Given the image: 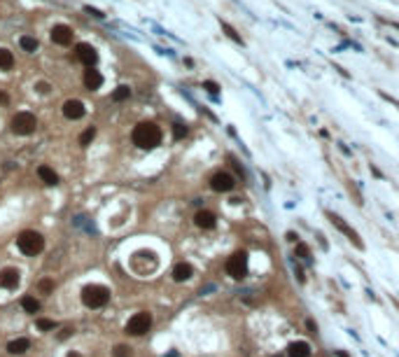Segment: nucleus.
I'll return each instance as SVG.
<instances>
[{
    "instance_id": "nucleus-34",
    "label": "nucleus",
    "mask_w": 399,
    "mask_h": 357,
    "mask_svg": "<svg viewBox=\"0 0 399 357\" xmlns=\"http://www.w3.org/2000/svg\"><path fill=\"white\" fill-rule=\"evenodd\" d=\"M65 357H82V355H80V353H68Z\"/></svg>"
},
{
    "instance_id": "nucleus-25",
    "label": "nucleus",
    "mask_w": 399,
    "mask_h": 357,
    "mask_svg": "<svg viewBox=\"0 0 399 357\" xmlns=\"http://www.w3.org/2000/svg\"><path fill=\"white\" fill-rule=\"evenodd\" d=\"M38 327H40L42 332H49V329H54V320H47V317H40V320H38Z\"/></svg>"
},
{
    "instance_id": "nucleus-17",
    "label": "nucleus",
    "mask_w": 399,
    "mask_h": 357,
    "mask_svg": "<svg viewBox=\"0 0 399 357\" xmlns=\"http://www.w3.org/2000/svg\"><path fill=\"white\" fill-rule=\"evenodd\" d=\"M38 175H40V180L44 182V185H49V187L59 185V175H56L54 168H49V166H40L38 168Z\"/></svg>"
},
{
    "instance_id": "nucleus-26",
    "label": "nucleus",
    "mask_w": 399,
    "mask_h": 357,
    "mask_svg": "<svg viewBox=\"0 0 399 357\" xmlns=\"http://www.w3.org/2000/svg\"><path fill=\"white\" fill-rule=\"evenodd\" d=\"M112 355H115V357H131V348H126V346H117Z\"/></svg>"
},
{
    "instance_id": "nucleus-3",
    "label": "nucleus",
    "mask_w": 399,
    "mask_h": 357,
    "mask_svg": "<svg viewBox=\"0 0 399 357\" xmlns=\"http://www.w3.org/2000/svg\"><path fill=\"white\" fill-rule=\"evenodd\" d=\"M17 245H19V250L23 252V254L33 257V254H40L42 252V248H44V238H42L38 231H21L19 238H17Z\"/></svg>"
},
{
    "instance_id": "nucleus-8",
    "label": "nucleus",
    "mask_w": 399,
    "mask_h": 357,
    "mask_svg": "<svg viewBox=\"0 0 399 357\" xmlns=\"http://www.w3.org/2000/svg\"><path fill=\"white\" fill-rule=\"evenodd\" d=\"M75 54H77V59H80L84 65H89V68H94L96 61H98V52H96V47L86 44V42H80V44L75 47Z\"/></svg>"
},
{
    "instance_id": "nucleus-15",
    "label": "nucleus",
    "mask_w": 399,
    "mask_h": 357,
    "mask_svg": "<svg viewBox=\"0 0 399 357\" xmlns=\"http://www.w3.org/2000/svg\"><path fill=\"white\" fill-rule=\"evenodd\" d=\"M327 215H329V220L334 222V227H336V229L346 231L348 236H350V241L355 243L357 248H362V241H359V238H357V233H355V231H353V229H350V227H348L346 222H341V220H338V217H336V215H334V212H327Z\"/></svg>"
},
{
    "instance_id": "nucleus-33",
    "label": "nucleus",
    "mask_w": 399,
    "mask_h": 357,
    "mask_svg": "<svg viewBox=\"0 0 399 357\" xmlns=\"http://www.w3.org/2000/svg\"><path fill=\"white\" fill-rule=\"evenodd\" d=\"M206 89H208V91H217V84H212V82H206Z\"/></svg>"
},
{
    "instance_id": "nucleus-16",
    "label": "nucleus",
    "mask_w": 399,
    "mask_h": 357,
    "mask_svg": "<svg viewBox=\"0 0 399 357\" xmlns=\"http://www.w3.org/2000/svg\"><path fill=\"white\" fill-rule=\"evenodd\" d=\"M84 84L89 86V89H101V84H103V75L94 70V68H89L86 73H84Z\"/></svg>"
},
{
    "instance_id": "nucleus-4",
    "label": "nucleus",
    "mask_w": 399,
    "mask_h": 357,
    "mask_svg": "<svg viewBox=\"0 0 399 357\" xmlns=\"http://www.w3.org/2000/svg\"><path fill=\"white\" fill-rule=\"evenodd\" d=\"M35 128H38V122H35V115H31V112H17L12 117V131L17 136H31V133H35Z\"/></svg>"
},
{
    "instance_id": "nucleus-19",
    "label": "nucleus",
    "mask_w": 399,
    "mask_h": 357,
    "mask_svg": "<svg viewBox=\"0 0 399 357\" xmlns=\"http://www.w3.org/2000/svg\"><path fill=\"white\" fill-rule=\"evenodd\" d=\"M12 68H14V54L0 47V70H12Z\"/></svg>"
},
{
    "instance_id": "nucleus-5",
    "label": "nucleus",
    "mask_w": 399,
    "mask_h": 357,
    "mask_svg": "<svg viewBox=\"0 0 399 357\" xmlns=\"http://www.w3.org/2000/svg\"><path fill=\"white\" fill-rule=\"evenodd\" d=\"M227 273L233 280H243L248 275V257H245V252H236V254H231L227 259Z\"/></svg>"
},
{
    "instance_id": "nucleus-13",
    "label": "nucleus",
    "mask_w": 399,
    "mask_h": 357,
    "mask_svg": "<svg viewBox=\"0 0 399 357\" xmlns=\"http://www.w3.org/2000/svg\"><path fill=\"white\" fill-rule=\"evenodd\" d=\"M287 357H311V346L306 341H294L287 346Z\"/></svg>"
},
{
    "instance_id": "nucleus-30",
    "label": "nucleus",
    "mask_w": 399,
    "mask_h": 357,
    "mask_svg": "<svg viewBox=\"0 0 399 357\" xmlns=\"http://www.w3.org/2000/svg\"><path fill=\"white\" fill-rule=\"evenodd\" d=\"M35 89H38L40 94H47V91H49V84H47V82H38V84H35Z\"/></svg>"
},
{
    "instance_id": "nucleus-32",
    "label": "nucleus",
    "mask_w": 399,
    "mask_h": 357,
    "mask_svg": "<svg viewBox=\"0 0 399 357\" xmlns=\"http://www.w3.org/2000/svg\"><path fill=\"white\" fill-rule=\"evenodd\" d=\"M0 103H2V105L10 103V98H7V94H5V91H0Z\"/></svg>"
},
{
    "instance_id": "nucleus-22",
    "label": "nucleus",
    "mask_w": 399,
    "mask_h": 357,
    "mask_svg": "<svg viewBox=\"0 0 399 357\" xmlns=\"http://www.w3.org/2000/svg\"><path fill=\"white\" fill-rule=\"evenodd\" d=\"M128 96H131V89H128V86H117L115 91H112V101L122 103V101H126Z\"/></svg>"
},
{
    "instance_id": "nucleus-21",
    "label": "nucleus",
    "mask_w": 399,
    "mask_h": 357,
    "mask_svg": "<svg viewBox=\"0 0 399 357\" xmlns=\"http://www.w3.org/2000/svg\"><path fill=\"white\" fill-rule=\"evenodd\" d=\"M21 306H23L26 313H38V311H40V301H38L35 296H23V299H21Z\"/></svg>"
},
{
    "instance_id": "nucleus-28",
    "label": "nucleus",
    "mask_w": 399,
    "mask_h": 357,
    "mask_svg": "<svg viewBox=\"0 0 399 357\" xmlns=\"http://www.w3.org/2000/svg\"><path fill=\"white\" fill-rule=\"evenodd\" d=\"M173 133H175V138H185L187 136V128H185L182 124H175L173 126Z\"/></svg>"
},
{
    "instance_id": "nucleus-20",
    "label": "nucleus",
    "mask_w": 399,
    "mask_h": 357,
    "mask_svg": "<svg viewBox=\"0 0 399 357\" xmlns=\"http://www.w3.org/2000/svg\"><path fill=\"white\" fill-rule=\"evenodd\" d=\"M19 44H21V49L23 52H28L33 54L38 47H40V42H38V38H33V35H21L19 38Z\"/></svg>"
},
{
    "instance_id": "nucleus-9",
    "label": "nucleus",
    "mask_w": 399,
    "mask_h": 357,
    "mask_svg": "<svg viewBox=\"0 0 399 357\" xmlns=\"http://www.w3.org/2000/svg\"><path fill=\"white\" fill-rule=\"evenodd\" d=\"M49 35H52L54 44H61V47H68V44L73 42V28H70V26H65V23H56Z\"/></svg>"
},
{
    "instance_id": "nucleus-14",
    "label": "nucleus",
    "mask_w": 399,
    "mask_h": 357,
    "mask_svg": "<svg viewBox=\"0 0 399 357\" xmlns=\"http://www.w3.org/2000/svg\"><path fill=\"white\" fill-rule=\"evenodd\" d=\"M194 222H196L199 229H212V227H215V215H212L210 210H199V212L194 215Z\"/></svg>"
},
{
    "instance_id": "nucleus-29",
    "label": "nucleus",
    "mask_w": 399,
    "mask_h": 357,
    "mask_svg": "<svg viewBox=\"0 0 399 357\" xmlns=\"http://www.w3.org/2000/svg\"><path fill=\"white\" fill-rule=\"evenodd\" d=\"M40 290H42V292H52V290H54V283H52V280H42V283H40Z\"/></svg>"
},
{
    "instance_id": "nucleus-2",
    "label": "nucleus",
    "mask_w": 399,
    "mask_h": 357,
    "mask_svg": "<svg viewBox=\"0 0 399 357\" xmlns=\"http://www.w3.org/2000/svg\"><path fill=\"white\" fill-rule=\"evenodd\" d=\"M82 301L89 308H101L110 301V290L103 285H86L82 290Z\"/></svg>"
},
{
    "instance_id": "nucleus-27",
    "label": "nucleus",
    "mask_w": 399,
    "mask_h": 357,
    "mask_svg": "<svg viewBox=\"0 0 399 357\" xmlns=\"http://www.w3.org/2000/svg\"><path fill=\"white\" fill-rule=\"evenodd\" d=\"M84 12H86V14H91V17H96V19H103V17H105L103 12L96 10V7H91V5H84Z\"/></svg>"
},
{
    "instance_id": "nucleus-1",
    "label": "nucleus",
    "mask_w": 399,
    "mask_h": 357,
    "mask_svg": "<svg viewBox=\"0 0 399 357\" xmlns=\"http://www.w3.org/2000/svg\"><path fill=\"white\" fill-rule=\"evenodd\" d=\"M133 143H136L140 149H154V147L161 143V128L152 122H143L133 128Z\"/></svg>"
},
{
    "instance_id": "nucleus-11",
    "label": "nucleus",
    "mask_w": 399,
    "mask_h": 357,
    "mask_svg": "<svg viewBox=\"0 0 399 357\" xmlns=\"http://www.w3.org/2000/svg\"><path fill=\"white\" fill-rule=\"evenodd\" d=\"M21 280V273L17 269H2L0 271V287H5V290H12V287H17Z\"/></svg>"
},
{
    "instance_id": "nucleus-18",
    "label": "nucleus",
    "mask_w": 399,
    "mask_h": 357,
    "mask_svg": "<svg viewBox=\"0 0 399 357\" xmlns=\"http://www.w3.org/2000/svg\"><path fill=\"white\" fill-rule=\"evenodd\" d=\"M28 338H14V341H10L7 343V350H10L12 355H21V353H26L28 350Z\"/></svg>"
},
{
    "instance_id": "nucleus-7",
    "label": "nucleus",
    "mask_w": 399,
    "mask_h": 357,
    "mask_svg": "<svg viewBox=\"0 0 399 357\" xmlns=\"http://www.w3.org/2000/svg\"><path fill=\"white\" fill-rule=\"evenodd\" d=\"M210 187L215 189V191H231V189L236 187V180L231 173L227 170H217L212 178H210Z\"/></svg>"
},
{
    "instance_id": "nucleus-31",
    "label": "nucleus",
    "mask_w": 399,
    "mask_h": 357,
    "mask_svg": "<svg viewBox=\"0 0 399 357\" xmlns=\"http://www.w3.org/2000/svg\"><path fill=\"white\" fill-rule=\"evenodd\" d=\"M73 332H75L73 327H65V329H63L61 334H59V338H61V341H63V338H68V336H73Z\"/></svg>"
},
{
    "instance_id": "nucleus-12",
    "label": "nucleus",
    "mask_w": 399,
    "mask_h": 357,
    "mask_svg": "<svg viewBox=\"0 0 399 357\" xmlns=\"http://www.w3.org/2000/svg\"><path fill=\"white\" fill-rule=\"evenodd\" d=\"M194 275V266L187 262H178L175 266H173V280L175 283H185V280H189Z\"/></svg>"
},
{
    "instance_id": "nucleus-10",
    "label": "nucleus",
    "mask_w": 399,
    "mask_h": 357,
    "mask_svg": "<svg viewBox=\"0 0 399 357\" xmlns=\"http://www.w3.org/2000/svg\"><path fill=\"white\" fill-rule=\"evenodd\" d=\"M84 112H86V107H84V103L77 101V98H70V101L63 103V117H65V119H82Z\"/></svg>"
},
{
    "instance_id": "nucleus-23",
    "label": "nucleus",
    "mask_w": 399,
    "mask_h": 357,
    "mask_svg": "<svg viewBox=\"0 0 399 357\" xmlns=\"http://www.w3.org/2000/svg\"><path fill=\"white\" fill-rule=\"evenodd\" d=\"M94 138H96V128H94V126H89V128L84 131L82 136H80V145L86 147L89 143H91V140H94Z\"/></svg>"
},
{
    "instance_id": "nucleus-24",
    "label": "nucleus",
    "mask_w": 399,
    "mask_h": 357,
    "mask_svg": "<svg viewBox=\"0 0 399 357\" xmlns=\"http://www.w3.org/2000/svg\"><path fill=\"white\" fill-rule=\"evenodd\" d=\"M296 254H299V259H308V257H311V250L306 248L304 243H296Z\"/></svg>"
},
{
    "instance_id": "nucleus-6",
    "label": "nucleus",
    "mask_w": 399,
    "mask_h": 357,
    "mask_svg": "<svg viewBox=\"0 0 399 357\" xmlns=\"http://www.w3.org/2000/svg\"><path fill=\"white\" fill-rule=\"evenodd\" d=\"M152 327V315L149 313H136L128 322H126V334L131 336H143L149 332Z\"/></svg>"
}]
</instances>
